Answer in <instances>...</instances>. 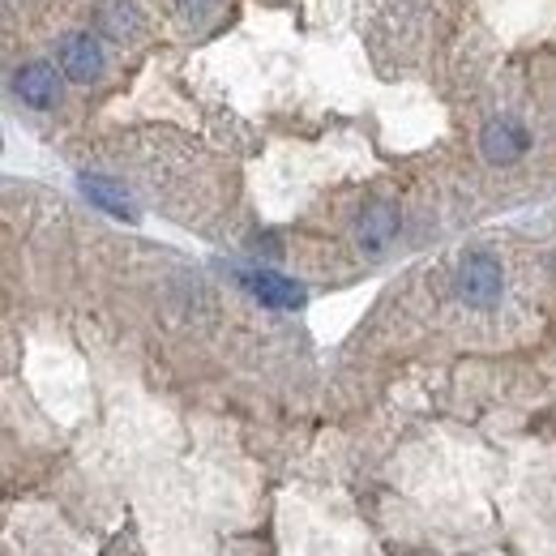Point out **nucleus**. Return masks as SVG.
Segmentation results:
<instances>
[{
	"label": "nucleus",
	"mask_w": 556,
	"mask_h": 556,
	"mask_svg": "<svg viewBox=\"0 0 556 556\" xmlns=\"http://www.w3.org/2000/svg\"><path fill=\"white\" fill-rule=\"evenodd\" d=\"M505 291V275L496 266V257L488 253H471L463 266H458V295L471 304V308H492Z\"/></svg>",
	"instance_id": "nucleus-1"
},
{
	"label": "nucleus",
	"mask_w": 556,
	"mask_h": 556,
	"mask_svg": "<svg viewBox=\"0 0 556 556\" xmlns=\"http://www.w3.org/2000/svg\"><path fill=\"white\" fill-rule=\"evenodd\" d=\"M394 236H399V206L394 202H372V206L359 210V218H355V244H359V253L377 257V253H386L394 244Z\"/></svg>",
	"instance_id": "nucleus-2"
},
{
	"label": "nucleus",
	"mask_w": 556,
	"mask_h": 556,
	"mask_svg": "<svg viewBox=\"0 0 556 556\" xmlns=\"http://www.w3.org/2000/svg\"><path fill=\"white\" fill-rule=\"evenodd\" d=\"M61 70H65V77L77 81V86L99 81V73H103V48H99V39L86 35V30L65 35V39H61Z\"/></svg>",
	"instance_id": "nucleus-3"
},
{
	"label": "nucleus",
	"mask_w": 556,
	"mask_h": 556,
	"mask_svg": "<svg viewBox=\"0 0 556 556\" xmlns=\"http://www.w3.org/2000/svg\"><path fill=\"white\" fill-rule=\"evenodd\" d=\"M13 90H17V99H22L26 108H39V112L61 103V77H56V70H52L48 61L22 65V70L13 73Z\"/></svg>",
	"instance_id": "nucleus-4"
},
{
	"label": "nucleus",
	"mask_w": 556,
	"mask_h": 556,
	"mask_svg": "<svg viewBox=\"0 0 556 556\" xmlns=\"http://www.w3.org/2000/svg\"><path fill=\"white\" fill-rule=\"evenodd\" d=\"M480 150H484L488 163L509 167V163H518V159L527 154V129H522L518 121L501 116V121H492L484 134H480Z\"/></svg>",
	"instance_id": "nucleus-5"
},
{
	"label": "nucleus",
	"mask_w": 556,
	"mask_h": 556,
	"mask_svg": "<svg viewBox=\"0 0 556 556\" xmlns=\"http://www.w3.org/2000/svg\"><path fill=\"white\" fill-rule=\"evenodd\" d=\"M240 282L249 287V295H257L270 308H300L304 304V287L295 278L275 275V270H240Z\"/></svg>",
	"instance_id": "nucleus-6"
},
{
	"label": "nucleus",
	"mask_w": 556,
	"mask_h": 556,
	"mask_svg": "<svg viewBox=\"0 0 556 556\" xmlns=\"http://www.w3.org/2000/svg\"><path fill=\"white\" fill-rule=\"evenodd\" d=\"M81 193L99 210H108L112 218L138 223V206H134V198L125 193V185H116V180H108V176H81Z\"/></svg>",
	"instance_id": "nucleus-7"
},
{
	"label": "nucleus",
	"mask_w": 556,
	"mask_h": 556,
	"mask_svg": "<svg viewBox=\"0 0 556 556\" xmlns=\"http://www.w3.org/2000/svg\"><path fill=\"white\" fill-rule=\"evenodd\" d=\"M103 26L121 39V35H129L134 26H138V13H134V4H112L108 13H103Z\"/></svg>",
	"instance_id": "nucleus-8"
}]
</instances>
